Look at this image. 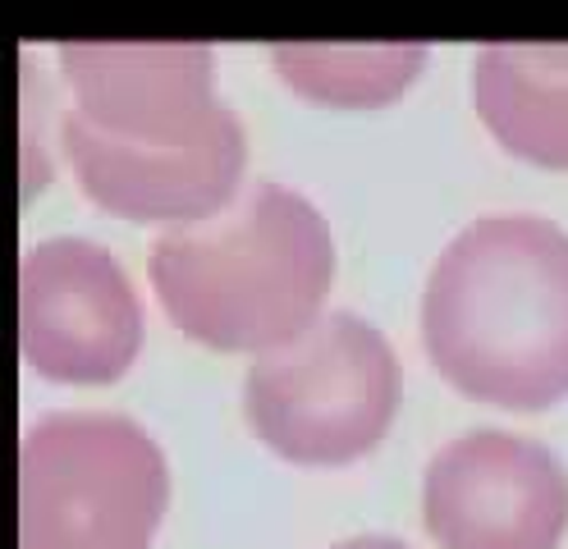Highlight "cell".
<instances>
[{
    "mask_svg": "<svg viewBox=\"0 0 568 549\" xmlns=\"http://www.w3.org/2000/svg\"><path fill=\"white\" fill-rule=\"evenodd\" d=\"M64 161L88 202L133 225H197L239 197L247 133L193 42L60 47Z\"/></svg>",
    "mask_w": 568,
    "mask_h": 549,
    "instance_id": "cell-1",
    "label": "cell"
},
{
    "mask_svg": "<svg viewBox=\"0 0 568 549\" xmlns=\"http://www.w3.org/2000/svg\"><path fill=\"white\" fill-rule=\"evenodd\" d=\"M422 348L464 398L546 413L568 398V234L500 211L458 230L422 288Z\"/></svg>",
    "mask_w": 568,
    "mask_h": 549,
    "instance_id": "cell-2",
    "label": "cell"
},
{
    "mask_svg": "<svg viewBox=\"0 0 568 549\" xmlns=\"http://www.w3.org/2000/svg\"><path fill=\"white\" fill-rule=\"evenodd\" d=\"M335 238L326 215L284 183H257L239 206L165 230L152 247V288L184 339L247 353L290 344L326 312Z\"/></svg>",
    "mask_w": 568,
    "mask_h": 549,
    "instance_id": "cell-3",
    "label": "cell"
},
{
    "mask_svg": "<svg viewBox=\"0 0 568 549\" xmlns=\"http://www.w3.org/2000/svg\"><path fill=\"white\" fill-rule=\"evenodd\" d=\"M404 398V372L381 329L353 312H322L290 344L253 357L243 417L294 467H348L381 449Z\"/></svg>",
    "mask_w": 568,
    "mask_h": 549,
    "instance_id": "cell-4",
    "label": "cell"
},
{
    "mask_svg": "<svg viewBox=\"0 0 568 549\" xmlns=\"http://www.w3.org/2000/svg\"><path fill=\"white\" fill-rule=\"evenodd\" d=\"M170 508L156 439L120 413H47L19 445V549H152Z\"/></svg>",
    "mask_w": 568,
    "mask_h": 549,
    "instance_id": "cell-5",
    "label": "cell"
},
{
    "mask_svg": "<svg viewBox=\"0 0 568 549\" xmlns=\"http://www.w3.org/2000/svg\"><path fill=\"white\" fill-rule=\"evenodd\" d=\"M142 348V303L92 238L32 243L19 262V353L55 385H115Z\"/></svg>",
    "mask_w": 568,
    "mask_h": 549,
    "instance_id": "cell-6",
    "label": "cell"
},
{
    "mask_svg": "<svg viewBox=\"0 0 568 549\" xmlns=\"http://www.w3.org/2000/svg\"><path fill=\"white\" fill-rule=\"evenodd\" d=\"M422 522L436 549H559L568 467L527 435L468 430L426 467Z\"/></svg>",
    "mask_w": 568,
    "mask_h": 549,
    "instance_id": "cell-7",
    "label": "cell"
},
{
    "mask_svg": "<svg viewBox=\"0 0 568 549\" xmlns=\"http://www.w3.org/2000/svg\"><path fill=\"white\" fill-rule=\"evenodd\" d=\"M473 105L500 152L568 174V47H481L473 60Z\"/></svg>",
    "mask_w": 568,
    "mask_h": 549,
    "instance_id": "cell-8",
    "label": "cell"
},
{
    "mask_svg": "<svg viewBox=\"0 0 568 549\" xmlns=\"http://www.w3.org/2000/svg\"><path fill=\"white\" fill-rule=\"evenodd\" d=\"M432 51L417 42L376 47H275L271 69L294 96L326 110H381L413 92Z\"/></svg>",
    "mask_w": 568,
    "mask_h": 549,
    "instance_id": "cell-9",
    "label": "cell"
},
{
    "mask_svg": "<svg viewBox=\"0 0 568 549\" xmlns=\"http://www.w3.org/2000/svg\"><path fill=\"white\" fill-rule=\"evenodd\" d=\"M335 549H408V545L395 536H353V540H339Z\"/></svg>",
    "mask_w": 568,
    "mask_h": 549,
    "instance_id": "cell-10",
    "label": "cell"
}]
</instances>
